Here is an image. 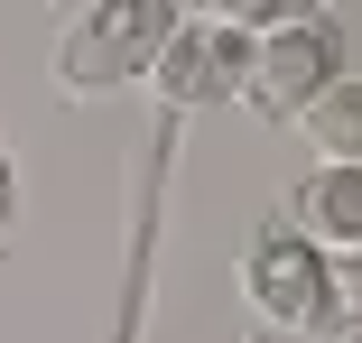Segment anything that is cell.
Returning <instances> with one entry per match:
<instances>
[{
    "mask_svg": "<svg viewBox=\"0 0 362 343\" xmlns=\"http://www.w3.org/2000/svg\"><path fill=\"white\" fill-rule=\"evenodd\" d=\"M316 343H362V325H325V334H316Z\"/></svg>",
    "mask_w": 362,
    "mask_h": 343,
    "instance_id": "cell-10",
    "label": "cell"
},
{
    "mask_svg": "<svg viewBox=\"0 0 362 343\" xmlns=\"http://www.w3.org/2000/svg\"><path fill=\"white\" fill-rule=\"evenodd\" d=\"M251 343H316V334H269V325H251Z\"/></svg>",
    "mask_w": 362,
    "mask_h": 343,
    "instance_id": "cell-9",
    "label": "cell"
},
{
    "mask_svg": "<svg viewBox=\"0 0 362 343\" xmlns=\"http://www.w3.org/2000/svg\"><path fill=\"white\" fill-rule=\"evenodd\" d=\"M288 10V0H251V10H177L158 65H149V93L168 112H204V102H242V65L251 37Z\"/></svg>",
    "mask_w": 362,
    "mask_h": 343,
    "instance_id": "cell-3",
    "label": "cell"
},
{
    "mask_svg": "<svg viewBox=\"0 0 362 343\" xmlns=\"http://www.w3.org/2000/svg\"><path fill=\"white\" fill-rule=\"evenodd\" d=\"M168 28H177V0H93V10H75L56 37V93L112 102L121 84H149Z\"/></svg>",
    "mask_w": 362,
    "mask_h": 343,
    "instance_id": "cell-1",
    "label": "cell"
},
{
    "mask_svg": "<svg viewBox=\"0 0 362 343\" xmlns=\"http://www.w3.org/2000/svg\"><path fill=\"white\" fill-rule=\"evenodd\" d=\"M298 140L316 149V167H362V75L325 84V93L298 112Z\"/></svg>",
    "mask_w": 362,
    "mask_h": 343,
    "instance_id": "cell-6",
    "label": "cell"
},
{
    "mask_svg": "<svg viewBox=\"0 0 362 343\" xmlns=\"http://www.w3.org/2000/svg\"><path fill=\"white\" fill-rule=\"evenodd\" d=\"M279 214L298 223L325 260L362 251V167H307L298 186H288V204H279Z\"/></svg>",
    "mask_w": 362,
    "mask_h": 343,
    "instance_id": "cell-5",
    "label": "cell"
},
{
    "mask_svg": "<svg viewBox=\"0 0 362 343\" xmlns=\"http://www.w3.org/2000/svg\"><path fill=\"white\" fill-rule=\"evenodd\" d=\"M344 19L334 10H288L251 37V65H242V102H251V121H269V130H298V112L325 93V84H344Z\"/></svg>",
    "mask_w": 362,
    "mask_h": 343,
    "instance_id": "cell-2",
    "label": "cell"
},
{
    "mask_svg": "<svg viewBox=\"0 0 362 343\" xmlns=\"http://www.w3.org/2000/svg\"><path fill=\"white\" fill-rule=\"evenodd\" d=\"M19 204H28V186H19V158H10V140H0V241L19 232Z\"/></svg>",
    "mask_w": 362,
    "mask_h": 343,
    "instance_id": "cell-8",
    "label": "cell"
},
{
    "mask_svg": "<svg viewBox=\"0 0 362 343\" xmlns=\"http://www.w3.org/2000/svg\"><path fill=\"white\" fill-rule=\"evenodd\" d=\"M334 325H362V251L334 260Z\"/></svg>",
    "mask_w": 362,
    "mask_h": 343,
    "instance_id": "cell-7",
    "label": "cell"
},
{
    "mask_svg": "<svg viewBox=\"0 0 362 343\" xmlns=\"http://www.w3.org/2000/svg\"><path fill=\"white\" fill-rule=\"evenodd\" d=\"M242 297L269 334H316V325H334V260L288 214H260L242 232Z\"/></svg>",
    "mask_w": 362,
    "mask_h": 343,
    "instance_id": "cell-4",
    "label": "cell"
}]
</instances>
